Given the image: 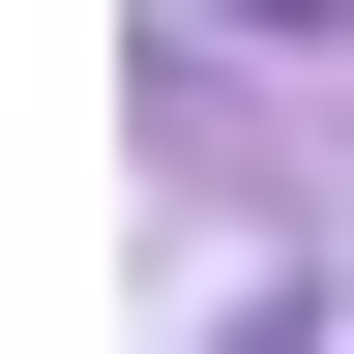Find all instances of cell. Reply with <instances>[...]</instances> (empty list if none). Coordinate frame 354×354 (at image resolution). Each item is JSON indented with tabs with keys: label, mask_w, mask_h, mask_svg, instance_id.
Instances as JSON below:
<instances>
[{
	"label": "cell",
	"mask_w": 354,
	"mask_h": 354,
	"mask_svg": "<svg viewBox=\"0 0 354 354\" xmlns=\"http://www.w3.org/2000/svg\"><path fill=\"white\" fill-rule=\"evenodd\" d=\"M266 30H295V0H266Z\"/></svg>",
	"instance_id": "1"
}]
</instances>
